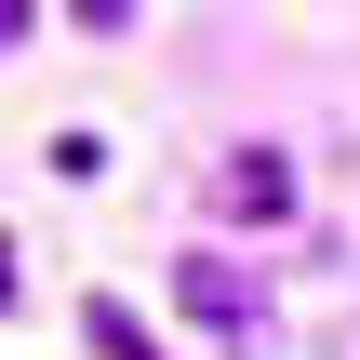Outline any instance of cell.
I'll use <instances>...</instances> for the list:
<instances>
[{"label": "cell", "mask_w": 360, "mask_h": 360, "mask_svg": "<svg viewBox=\"0 0 360 360\" xmlns=\"http://www.w3.org/2000/svg\"><path fill=\"white\" fill-rule=\"evenodd\" d=\"M214 214H227V227H281V214H294V160H281V147H227V160H214Z\"/></svg>", "instance_id": "6da1fadb"}, {"label": "cell", "mask_w": 360, "mask_h": 360, "mask_svg": "<svg viewBox=\"0 0 360 360\" xmlns=\"http://www.w3.org/2000/svg\"><path fill=\"white\" fill-rule=\"evenodd\" d=\"M174 307H187V321H214V334H254V267L187 254V267H174Z\"/></svg>", "instance_id": "7a4b0ae2"}, {"label": "cell", "mask_w": 360, "mask_h": 360, "mask_svg": "<svg viewBox=\"0 0 360 360\" xmlns=\"http://www.w3.org/2000/svg\"><path fill=\"white\" fill-rule=\"evenodd\" d=\"M80 334H94V360H160V347H147V321H134L120 294H94V307H80Z\"/></svg>", "instance_id": "3957f363"}, {"label": "cell", "mask_w": 360, "mask_h": 360, "mask_svg": "<svg viewBox=\"0 0 360 360\" xmlns=\"http://www.w3.org/2000/svg\"><path fill=\"white\" fill-rule=\"evenodd\" d=\"M13 40H27V0H0V53H13Z\"/></svg>", "instance_id": "277c9868"}, {"label": "cell", "mask_w": 360, "mask_h": 360, "mask_svg": "<svg viewBox=\"0 0 360 360\" xmlns=\"http://www.w3.org/2000/svg\"><path fill=\"white\" fill-rule=\"evenodd\" d=\"M0 307H13V240H0Z\"/></svg>", "instance_id": "5b68a950"}]
</instances>
